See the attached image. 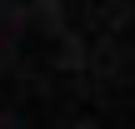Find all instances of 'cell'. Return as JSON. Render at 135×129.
Wrapping results in <instances>:
<instances>
[]
</instances>
